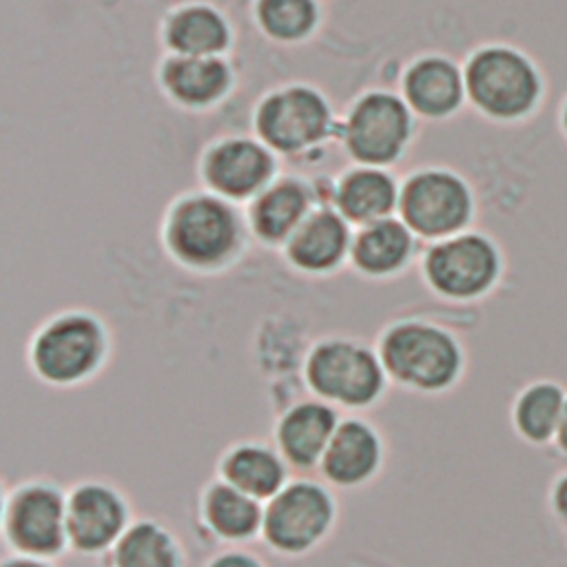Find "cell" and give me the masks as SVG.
<instances>
[{"label": "cell", "instance_id": "ac0fdd59", "mask_svg": "<svg viewBox=\"0 0 567 567\" xmlns=\"http://www.w3.org/2000/svg\"><path fill=\"white\" fill-rule=\"evenodd\" d=\"M341 416L343 412L310 394L281 408L272 425V443L295 476L317 474Z\"/></svg>", "mask_w": 567, "mask_h": 567}, {"label": "cell", "instance_id": "d4e9b609", "mask_svg": "<svg viewBox=\"0 0 567 567\" xmlns=\"http://www.w3.org/2000/svg\"><path fill=\"white\" fill-rule=\"evenodd\" d=\"M106 560L109 567H188L182 538L151 516L135 518Z\"/></svg>", "mask_w": 567, "mask_h": 567}, {"label": "cell", "instance_id": "9c48e42d", "mask_svg": "<svg viewBox=\"0 0 567 567\" xmlns=\"http://www.w3.org/2000/svg\"><path fill=\"white\" fill-rule=\"evenodd\" d=\"M423 286L439 299L467 303L485 297L501 275L496 244L476 230H463L432 241L419 257Z\"/></svg>", "mask_w": 567, "mask_h": 567}, {"label": "cell", "instance_id": "3957f363", "mask_svg": "<svg viewBox=\"0 0 567 567\" xmlns=\"http://www.w3.org/2000/svg\"><path fill=\"white\" fill-rule=\"evenodd\" d=\"M392 388L419 396L452 392L465 374V348L443 323L425 317L390 319L374 339Z\"/></svg>", "mask_w": 567, "mask_h": 567}, {"label": "cell", "instance_id": "4fadbf2b", "mask_svg": "<svg viewBox=\"0 0 567 567\" xmlns=\"http://www.w3.org/2000/svg\"><path fill=\"white\" fill-rule=\"evenodd\" d=\"M133 520V503L117 483L86 476L66 487V523L73 554L109 556Z\"/></svg>", "mask_w": 567, "mask_h": 567}, {"label": "cell", "instance_id": "7c38bea8", "mask_svg": "<svg viewBox=\"0 0 567 567\" xmlns=\"http://www.w3.org/2000/svg\"><path fill=\"white\" fill-rule=\"evenodd\" d=\"M279 162L255 133H228L202 148L195 173L202 188L246 206L279 175Z\"/></svg>", "mask_w": 567, "mask_h": 567}, {"label": "cell", "instance_id": "44dd1931", "mask_svg": "<svg viewBox=\"0 0 567 567\" xmlns=\"http://www.w3.org/2000/svg\"><path fill=\"white\" fill-rule=\"evenodd\" d=\"M195 525L217 547L250 545L261 540L264 503L213 476L197 492Z\"/></svg>", "mask_w": 567, "mask_h": 567}, {"label": "cell", "instance_id": "6da1fadb", "mask_svg": "<svg viewBox=\"0 0 567 567\" xmlns=\"http://www.w3.org/2000/svg\"><path fill=\"white\" fill-rule=\"evenodd\" d=\"M252 244L244 206L206 188L175 195L159 219V246L182 270L219 275L230 270Z\"/></svg>", "mask_w": 567, "mask_h": 567}, {"label": "cell", "instance_id": "4316f807", "mask_svg": "<svg viewBox=\"0 0 567 567\" xmlns=\"http://www.w3.org/2000/svg\"><path fill=\"white\" fill-rule=\"evenodd\" d=\"M565 401L567 392L554 381H534L525 385L512 403V425L516 434L532 445L554 441Z\"/></svg>", "mask_w": 567, "mask_h": 567}, {"label": "cell", "instance_id": "1f68e13d", "mask_svg": "<svg viewBox=\"0 0 567 567\" xmlns=\"http://www.w3.org/2000/svg\"><path fill=\"white\" fill-rule=\"evenodd\" d=\"M565 126H567V109H565Z\"/></svg>", "mask_w": 567, "mask_h": 567}, {"label": "cell", "instance_id": "30bf717a", "mask_svg": "<svg viewBox=\"0 0 567 567\" xmlns=\"http://www.w3.org/2000/svg\"><path fill=\"white\" fill-rule=\"evenodd\" d=\"M396 215L423 244H432L467 230L474 195L458 173L445 166H419L401 177Z\"/></svg>", "mask_w": 567, "mask_h": 567}, {"label": "cell", "instance_id": "83f0119b", "mask_svg": "<svg viewBox=\"0 0 567 567\" xmlns=\"http://www.w3.org/2000/svg\"><path fill=\"white\" fill-rule=\"evenodd\" d=\"M202 567H268V563L248 545L217 547Z\"/></svg>", "mask_w": 567, "mask_h": 567}, {"label": "cell", "instance_id": "8fae6325", "mask_svg": "<svg viewBox=\"0 0 567 567\" xmlns=\"http://www.w3.org/2000/svg\"><path fill=\"white\" fill-rule=\"evenodd\" d=\"M463 78L472 106L494 120H514L527 113L538 97L534 66L507 47L489 44L470 53Z\"/></svg>", "mask_w": 567, "mask_h": 567}, {"label": "cell", "instance_id": "9a60e30c", "mask_svg": "<svg viewBox=\"0 0 567 567\" xmlns=\"http://www.w3.org/2000/svg\"><path fill=\"white\" fill-rule=\"evenodd\" d=\"M388 463V443L377 423L363 414H343L317 470L337 492L372 485Z\"/></svg>", "mask_w": 567, "mask_h": 567}, {"label": "cell", "instance_id": "d6986e66", "mask_svg": "<svg viewBox=\"0 0 567 567\" xmlns=\"http://www.w3.org/2000/svg\"><path fill=\"white\" fill-rule=\"evenodd\" d=\"M396 91L412 113L425 122L452 117L467 100L463 66L439 51L412 55L399 75Z\"/></svg>", "mask_w": 567, "mask_h": 567}, {"label": "cell", "instance_id": "5bb4252c", "mask_svg": "<svg viewBox=\"0 0 567 567\" xmlns=\"http://www.w3.org/2000/svg\"><path fill=\"white\" fill-rule=\"evenodd\" d=\"M328 184L303 177L299 173H279L246 206V224L252 244L281 250L290 235L319 206L328 204Z\"/></svg>", "mask_w": 567, "mask_h": 567}, {"label": "cell", "instance_id": "7a4b0ae2", "mask_svg": "<svg viewBox=\"0 0 567 567\" xmlns=\"http://www.w3.org/2000/svg\"><path fill=\"white\" fill-rule=\"evenodd\" d=\"M111 357V326L91 308H62L44 317L24 348L31 377L53 390H75L95 381Z\"/></svg>", "mask_w": 567, "mask_h": 567}, {"label": "cell", "instance_id": "603a6c76", "mask_svg": "<svg viewBox=\"0 0 567 567\" xmlns=\"http://www.w3.org/2000/svg\"><path fill=\"white\" fill-rule=\"evenodd\" d=\"M159 44L173 55H228L235 42L230 18L213 2L186 0L159 20Z\"/></svg>", "mask_w": 567, "mask_h": 567}, {"label": "cell", "instance_id": "8992f818", "mask_svg": "<svg viewBox=\"0 0 567 567\" xmlns=\"http://www.w3.org/2000/svg\"><path fill=\"white\" fill-rule=\"evenodd\" d=\"M341 505L317 474L292 476L264 503L261 543L281 558H303L323 547L339 525Z\"/></svg>", "mask_w": 567, "mask_h": 567}, {"label": "cell", "instance_id": "cb8c5ba5", "mask_svg": "<svg viewBox=\"0 0 567 567\" xmlns=\"http://www.w3.org/2000/svg\"><path fill=\"white\" fill-rule=\"evenodd\" d=\"M215 476L237 487L239 492L266 503L270 501L295 474L272 439H239L228 443L217 461Z\"/></svg>", "mask_w": 567, "mask_h": 567}, {"label": "cell", "instance_id": "277c9868", "mask_svg": "<svg viewBox=\"0 0 567 567\" xmlns=\"http://www.w3.org/2000/svg\"><path fill=\"white\" fill-rule=\"evenodd\" d=\"M301 385L343 414H365L392 383L377 346L352 334H323L301 357Z\"/></svg>", "mask_w": 567, "mask_h": 567}, {"label": "cell", "instance_id": "5b68a950", "mask_svg": "<svg viewBox=\"0 0 567 567\" xmlns=\"http://www.w3.org/2000/svg\"><path fill=\"white\" fill-rule=\"evenodd\" d=\"M252 133L279 157L308 164L337 142L339 117L323 89L310 82H284L252 106Z\"/></svg>", "mask_w": 567, "mask_h": 567}, {"label": "cell", "instance_id": "f1b7e54d", "mask_svg": "<svg viewBox=\"0 0 567 567\" xmlns=\"http://www.w3.org/2000/svg\"><path fill=\"white\" fill-rule=\"evenodd\" d=\"M549 503H551V512L556 514V518L567 527V472L563 476H558V481L551 485Z\"/></svg>", "mask_w": 567, "mask_h": 567}, {"label": "cell", "instance_id": "484cf974", "mask_svg": "<svg viewBox=\"0 0 567 567\" xmlns=\"http://www.w3.org/2000/svg\"><path fill=\"white\" fill-rule=\"evenodd\" d=\"M255 29L272 44L297 47L312 40L321 27V0H252Z\"/></svg>", "mask_w": 567, "mask_h": 567}, {"label": "cell", "instance_id": "4dcf8cb0", "mask_svg": "<svg viewBox=\"0 0 567 567\" xmlns=\"http://www.w3.org/2000/svg\"><path fill=\"white\" fill-rule=\"evenodd\" d=\"M554 443H556V447H558L563 454H567V401H565V408H563V414H560L556 434H554Z\"/></svg>", "mask_w": 567, "mask_h": 567}, {"label": "cell", "instance_id": "e0dca14e", "mask_svg": "<svg viewBox=\"0 0 567 567\" xmlns=\"http://www.w3.org/2000/svg\"><path fill=\"white\" fill-rule=\"evenodd\" d=\"M354 228L330 206L319 204L281 246L284 264L308 279H323L350 264Z\"/></svg>", "mask_w": 567, "mask_h": 567}, {"label": "cell", "instance_id": "f546056e", "mask_svg": "<svg viewBox=\"0 0 567 567\" xmlns=\"http://www.w3.org/2000/svg\"><path fill=\"white\" fill-rule=\"evenodd\" d=\"M0 567H58L55 560H47V558H38V556H27V554H13L7 551L2 556Z\"/></svg>", "mask_w": 567, "mask_h": 567}, {"label": "cell", "instance_id": "2e32d148", "mask_svg": "<svg viewBox=\"0 0 567 567\" xmlns=\"http://www.w3.org/2000/svg\"><path fill=\"white\" fill-rule=\"evenodd\" d=\"M155 82L162 97L175 109L206 113L226 102L237 84V73L228 55L162 53Z\"/></svg>", "mask_w": 567, "mask_h": 567}, {"label": "cell", "instance_id": "ffe728a7", "mask_svg": "<svg viewBox=\"0 0 567 567\" xmlns=\"http://www.w3.org/2000/svg\"><path fill=\"white\" fill-rule=\"evenodd\" d=\"M421 239L399 215L354 228L348 268L363 281L383 284L403 277L419 264Z\"/></svg>", "mask_w": 567, "mask_h": 567}, {"label": "cell", "instance_id": "52a82bcc", "mask_svg": "<svg viewBox=\"0 0 567 567\" xmlns=\"http://www.w3.org/2000/svg\"><path fill=\"white\" fill-rule=\"evenodd\" d=\"M419 117L399 91L372 86L357 93L339 117L337 142L354 164L394 168L412 148Z\"/></svg>", "mask_w": 567, "mask_h": 567}, {"label": "cell", "instance_id": "7402d4cb", "mask_svg": "<svg viewBox=\"0 0 567 567\" xmlns=\"http://www.w3.org/2000/svg\"><path fill=\"white\" fill-rule=\"evenodd\" d=\"M399 193L401 179L392 168L350 162L330 182L328 204L352 228H361L396 215Z\"/></svg>", "mask_w": 567, "mask_h": 567}, {"label": "cell", "instance_id": "ba28073f", "mask_svg": "<svg viewBox=\"0 0 567 567\" xmlns=\"http://www.w3.org/2000/svg\"><path fill=\"white\" fill-rule=\"evenodd\" d=\"M2 540L9 551L60 560L71 551L66 487L51 476H29L4 489Z\"/></svg>", "mask_w": 567, "mask_h": 567}]
</instances>
